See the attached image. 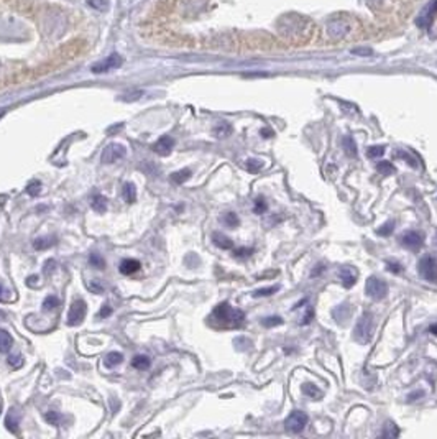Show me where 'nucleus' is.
Returning a JSON list of instances; mask_svg holds the SVG:
<instances>
[{"instance_id": "obj_5", "label": "nucleus", "mask_w": 437, "mask_h": 439, "mask_svg": "<svg viewBox=\"0 0 437 439\" xmlns=\"http://www.w3.org/2000/svg\"><path fill=\"white\" fill-rule=\"evenodd\" d=\"M307 423H309V418H307L306 413H302V411H293L284 419V428L289 433H301L307 426Z\"/></svg>"}, {"instance_id": "obj_8", "label": "nucleus", "mask_w": 437, "mask_h": 439, "mask_svg": "<svg viewBox=\"0 0 437 439\" xmlns=\"http://www.w3.org/2000/svg\"><path fill=\"white\" fill-rule=\"evenodd\" d=\"M122 63H123V59H122L120 54L114 53V54H110L109 58H105L104 61L94 64V66H92V73H95V74H100V73H109L110 69L120 68Z\"/></svg>"}, {"instance_id": "obj_19", "label": "nucleus", "mask_w": 437, "mask_h": 439, "mask_svg": "<svg viewBox=\"0 0 437 439\" xmlns=\"http://www.w3.org/2000/svg\"><path fill=\"white\" fill-rule=\"evenodd\" d=\"M12 344H13L12 336L8 334L7 331L0 329V352H2V354L8 352V350L12 349Z\"/></svg>"}, {"instance_id": "obj_14", "label": "nucleus", "mask_w": 437, "mask_h": 439, "mask_svg": "<svg viewBox=\"0 0 437 439\" xmlns=\"http://www.w3.org/2000/svg\"><path fill=\"white\" fill-rule=\"evenodd\" d=\"M140 262L135 260V258H125V260H122L120 267H118V270H120L122 275H132L135 273V271L140 270Z\"/></svg>"}, {"instance_id": "obj_33", "label": "nucleus", "mask_w": 437, "mask_h": 439, "mask_svg": "<svg viewBox=\"0 0 437 439\" xmlns=\"http://www.w3.org/2000/svg\"><path fill=\"white\" fill-rule=\"evenodd\" d=\"M383 153H385V146H381V145L368 146V150H367L368 158H378V156H381Z\"/></svg>"}, {"instance_id": "obj_44", "label": "nucleus", "mask_w": 437, "mask_h": 439, "mask_svg": "<svg viewBox=\"0 0 437 439\" xmlns=\"http://www.w3.org/2000/svg\"><path fill=\"white\" fill-rule=\"evenodd\" d=\"M388 429H390V431H383V433H381V436H385V438H394V436H398V434H399V429L394 426V424L390 423L388 424Z\"/></svg>"}, {"instance_id": "obj_40", "label": "nucleus", "mask_w": 437, "mask_h": 439, "mask_svg": "<svg viewBox=\"0 0 437 439\" xmlns=\"http://www.w3.org/2000/svg\"><path fill=\"white\" fill-rule=\"evenodd\" d=\"M40 189H41V184L38 181H33V183H30L28 186H26V193H28L30 196H38Z\"/></svg>"}, {"instance_id": "obj_32", "label": "nucleus", "mask_w": 437, "mask_h": 439, "mask_svg": "<svg viewBox=\"0 0 437 439\" xmlns=\"http://www.w3.org/2000/svg\"><path fill=\"white\" fill-rule=\"evenodd\" d=\"M261 168H263V161H260V160H253V158L247 160V170H248V171H250V173L260 171Z\"/></svg>"}, {"instance_id": "obj_27", "label": "nucleus", "mask_w": 437, "mask_h": 439, "mask_svg": "<svg viewBox=\"0 0 437 439\" xmlns=\"http://www.w3.org/2000/svg\"><path fill=\"white\" fill-rule=\"evenodd\" d=\"M59 306V299L54 296V294H49V296L45 298L43 301V311H51V309Z\"/></svg>"}, {"instance_id": "obj_46", "label": "nucleus", "mask_w": 437, "mask_h": 439, "mask_svg": "<svg viewBox=\"0 0 437 439\" xmlns=\"http://www.w3.org/2000/svg\"><path fill=\"white\" fill-rule=\"evenodd\" d=\"M312 317H314V309H312V308H307V313L304 314V317H302L301 324H302V326H304V324H309V322L312 321Z\"/></svg>"}, {"instance_id": "obj_38", "label": "nucleus", "mask_w": 437, "mask_h": 439, "mask_svg": "<svg viewBox=\"0 0 437 439\" xmlns=\"http://www.w3.org/2000/svg\"><path fill=\"white\" fill-rule=\"evenodd\" d=\"M89 5L97 8V10H107L109 8V0H89Z\"/></svg>"}, {"instance_id": "obj_16", "label": "nucleus", "mask_w": 437, "mask_h": 439, "mask_svg": "<svg viewBox=\"0 0 437 439\" xmlns=\"http://www.w3.org/2000/svg\"><path fill=\"white\" fill-rule=\"evenodd\" d=\"M212 242L217 245L219 248H224V250H229V248L233 247V242L230 240L227 235L220 234V232H214L212 234Z\"/></svg>"}, {"instance_id": "obj_35", "label": "nucleus", "mask_w": 437, "mask_h": 439, "mask_svg": "<svg viewBox=\"0 0 437 439\" xmlns=\"http://www.w3.org/2000/svg\"><path fill=\"white\" fill-rule=\"evenodd\" d=\"M230 132H232V128H230V125H227V123H220V125H217V127L214 128V133H215V135H217L219 138L227 137Z\"/></svg>"}, {"instance_id": "obj_22", "label": "nucleus", "mask_w": 437, "mask_h": 439, "mask_svg": "<svg viewBox=\"0 0 437 439\" xmlns=\"http://www.w3.org/2000/svg\"><path fill=\"white\" fill-rule=\"evenodd\" d=\"M122 360H123V355L120 352H110V354L105 355V362L104 364H105V367L112 368V367H115V365L122 364Z\"/></svg>"}, {"instance_id": "obj_29", "label": "nucleus", "mask_w": 437, "mask_h": 439, "mask_svg": "<svg viewBox=\"0 0 437 439\" xmlns=\"http://www.w3.org/2000/svg\"><path fill=\"white\" fill-rule=\"evenodd\" d=\"M279 324H283V319L279 316H270V317H263V319H261V326H265V327H275Z\"/></svg>"}, {"instance_id": "obj_1", "label": "nucleus", "mask_w": 437, "mask_h": 439, "mask_svg": "<svg viewBox=\"0 0 437 439\" xmlns=\"http://www.w3.org/2000/svg\"><path fill=\"white\" fill-rule=\"evenodd\" d=\"M212 317L215 321H219L220 324H224L227 327H238L243 324V321H245V314H243V311L232 308L229 303L219 304V306L214 309Z\"/></svg>"}, {"instance_id": "obj_50", "label": "nucleus", "mask_w": 437, "mask_h": 439, "mask_svg": "<svg viewBox=\"0 0 437 439\" xmlns=\"http://www.w3.org/2000/svg\"><path fill=\"white\" fill-rule=\"evenodd\" d=\"M250 253H253L252 248H240V250L235 252V255L237 257H247V255H250Z\"/></svg>"}, {"instance_id": "obj_15", "label": "nucleus", "mask_w": 437, "mask_h": 439, "mask_svg": "<svg viewBox=\"0 0 437 439\" xmlns=\"http://www.w3.org/2000/svg\"><path fill=\"white\" fill-rule=\"evenodd\" d=\"M5 426L10 433H17L18 426H20V413H18L15 408H12L8 411V415L5 418Z\"/></svg>"}, {"instance_id": "obj_26", "label": "nucleus", "mask_w": 437, "mask_h": 439, "mask_svg": "<svg viewBox=\"0 0 437 439\" xmlns=\"http://www.w3.org/2000/svg\"><path fill=\"white\" fill-rule=\"evenodd\" d=\"M189 176H191V171H189V170H181V171L173 173V174H171V179H173L174 183L183 184L184 181H187V179H189Z\"/></svg>"}, {"instance_id": "obj_52", "label": "nucleus", "mask_w": 437, "mask_h": 439, "mask_svg": "<svg viewBox=\"0 0 437 439\" xmlns=\"http://www.w3.org/2000/svg\"><path fill=\"white\" fill-rule=\"evenodd\" d=\"M353 53H355V54H370L371 51H370V49H355Z\"/></svg>"}, {"instance_id": "obj_11", "label": "nucleus", "mask_w": 437, "mask_h": 439, "mask_svg": "<svg viewBox=\"0 0 437 439\" xmlns=\"http://www.w3.org/2000/svg\"><path fill=\"white\" fill-rule=\"evenodd\" d=\"M437 17V0H432V2L429 3V5H427V8L424 12H422V15H421V18L419 20H417V25H421V26H429L432 22H434V18Z\"/></svg>"}, {"instance_id": "obj_36", "label": "nucleus", "mask_w": 437, "mask_h": 439, "mask_svg": "<svg viewBox=\"0 0 437 439\" xmlns=\"http://www.w3.org/2000/svg\"><path fill=\"white\" fill-rule=\"evenodd\" d=\"M89 263H91L92 267H95V268H104L105 267L104 258L100 257V255H97V253H92V255L89 257Z\"/></svg>"}, {"instance_id": "obj_56", "label": "nucleus", "mask_w": 437, "mask_h": 439, "mask_svg": "<svg viewBox=\"0 0 437 439\" xmlns=\"http://www.w3.org/2000/svg\"><path fill=\"white\" fill-rule=\"evenodd\" d=\"M3 293H5V290H3V286L0 285V299H3V296H2Z\"/></svg>"}, {"instance_id": "obj_48", "label": "nucleus", "mask_w": 437, "mask_h": 439, "mask_svg": "<svg viewBox=\"0 0 437 439\" xmlns=\"http://www.w3.org/2000/svg\"><path fill=\"white\" fill-rule=\"evenodd\" d=\"M110 314H112V308L109 306V304H105V306L100 309V313H99V316L100 317H109Z\"/></svg>"}, {"instance_id": "obj_25", "label": "nucleus", "mask_w": 437, "mask_h": 439, "mask_svg": "<svg viewBox=\"0 0 437 439\" xmlns=\"http://www.w3.org/2000/svg\"><path fill=\"white\" fill-rule=\"evenodd\" d=\"M376 171L385 174V176H388V174H393L394 173V166L390 163V161H380L378 165H376Z\"/></svg>"}, {"instance_id": "obj_23", "label": "nucleus", "mask_w": 437, "mask_h": 439, "mask_svg": "<svg viewBox=\"0 0 437 439\" xmlns=\"http://www.w3.org/2000/svg\"><path fill=\"white\" fill-rule=\"evenodd\" d=\"M342 145L345 148V153H347L348 156H357V145H355V142H353V138L350 135L344 137Z\"/></svg>"}, {"instance_id": "obj_20", "label": "nucleus", "mask_w": 437, "mask_h": 439, "mask_svg": "<svg viewBox=\"0 0 437 439\" xmlns=\"http://www.w3.org/2000/svg\"><path fill=\"white\" fill-rule=\"evenodd\" d=\"M122 196H123V201L125 202H135V199H137L135 186H133L132 183H125L123 184V189H122Z\"/></svg>"}, {"instance_id": "obj_7", "label": "nucleus", "mask_w": 437, "mask_h": 439, "mask_svg": "<svg viewBox=\"0 0 437 439\" xmlns=\"http://www.w3.org/2000/svg\"><path fill=\"white\" fill-rule=\"evenodd\" d=\"M87 311V304L82 301V299H77V301L72 303V306L69 308L68 313V324L69 326H77L84 321Z\"/></svg>"}, {"instance_id": "obj_4", "label": "nucleus", "mask_w": 437, "mask_h": 439, "mask_svg": "<svg viewBox=\"0 0 437 439\" xmlns=\"http://www.w3.org/2000/svg\"><path fill=\"white\" fill-rule=\"evenodd\" d=\"M365 291L370 298L380 301V299H383L386 294H388V286H386L385 281L380 280L378 276H370L365 283Z\"/></svg>"}, {"instance_id": "obj_34", "label": "nucleus", "mask_w": 437, "mask_h": 439, "mask_svg": "<svg viewBox=\"0 0 437 439\" xmlns=\"http://www.w3.org/2000/svg\"><path fill=\"white\" fill-rule=\"evenodd\" d=\"M278 291V286H270V288H260L256 290L255 293H253V296L255 298H261V296H270V294H273Z\"/></svg>"}, {"instance_id": "obj_10", "label": "nucleus", "mask_w": 437, "mask_h": 439, "mask_svg": "<svg viewBox=\"0 0 437 439\" xmlns=\"http://www.w3.org/2000/svg\"><path fill=\"white\" fill-rule=\"evenodd\" d=\"M327 33L332 36V38H335V40L344 38V36L348 33L347 22H344V20H334V22H330L329 26H327Z\"/></svg>"}, {"instance_id": "obj_21", "label": "nucleus", "mask_w": 437, "mask_h": 439, "mask_svg": "<svg viewBox=\"0 0 437 439\" xmlns=\"http://www.w3.org/2000/svg\"><path fill=\"white\" fill-rule=\"evenodd\" d=\"M132 365L135 368H138V370H145V368H148L151 365V360L148 355H135V359L132 360Z\"/></svg>"}, {"instance_id": "obj_57", "label": "nucleus", "mask_w": 437, "mask_h": 439, "mask_svg": "<svg viewBox=\"0 0 437 439\" xmlns=\"http://www.w3.org/2000/svg\"><path fill=\"white\" fill-rule=\"evenodd\" d=\"M3 114H5V110H3V109H2V110H0V119H2V117H3Z\"/></svg>"}, {"instance_id": "obj_28", "label": "nucleus", "mask_w": 437, "mask_h": 439, "mask_svg": "<svg viewBox=\"0 0 437 439\" xmlns=\"http://www.w3.org/2000/svg\"><path fill=\"white\" fill-rule=\"evenodd\" d=\"M53 244H54V242H51V239H48V237H40V239H35L33 247L36 248V250H43V248L51 247Z\"/></svg>"}, {"instance_id": "obj_49", "label": "nucleus", "mask_w": 437, "mask_h": 439, "mask_svg": "<svg viewBox=\"0 0 437 439\" xmlns=\"http://www.w3.org/2000/svg\"><path fill=\"white\" fill-rule=\"evenodd\" d=\"M36 281H40L38 276L31 275V276H28V278H26V285L31 286V288H36V286H38V283H36Z\"/></svg>"}, {"instance_id": "obj_42", "label": "nucleus", "mask_w": 437, "mask_h": 439, "mask_svg": "<svg viewBox=\"0 0 437 439\" xmlns=\"http://www.w3.org/2000/svg\"><path fill=\"white\" fill-rule=\"evenodd\" d=\"M253 211L256 212V214H261V212L266 211V202L263 197H258V199L255 201V207H253Z\"/></svg>"}, {"instance_id": "obj_41", "label": "nucleus", "mask_w": 437, "mask_h": 439, "mask_svg": "<svg viewBox=\"0 0 437 439\" xmlns=\"http://www.w3.org/2000/svg\"><path fill=\"white\" fill-rule=\"evenodd\" d=\"M396 156H398V158H401V160H406L408 165L413 166V168H416V166H417L416 160H414L413 156H409L408 153H404V151H396Z\"/></svg>"}, {"instance_id": "obj_12", "label": "nucleus", "mask_w": 437, "mask_h": 439, "mask_svg": "<svg viewBox=\"0 0 437 439\" xmlns=\"http://www.w3.org/2000/svg\"><path fill=\"white\" fill-rule=\"evenodd\" d=\"M173 146H174V140H173L171 137L164 135V137H161L158 142H156L155 151H156V153H158V155H161V156H166V155L171 153Z\"/></svg>"}, {"instance_id": "obj_6", "label": "nucleus", "mask_w": 437, "mask_h": 439, "mask_svg": "<svg viewBox=\"0 0 437 439\" xmlns=\"http://www.w3.org/2000/svg\"><path fill=\"white\" fill-rule=\"evenodd\" d=\"M125 155H127L125 146L120 145V143H110V145H107L104 148L102 155H100V160L105 165H112L117 160H122Z\"/></svg>"}, {"instance_id": "obj_47", "label": "nucleus", "mask_w": 437, "mask_h": 439, "mask_svg": "<svg viewBox=\"0 0 437 439\" xmlns=\"http://www.w3.org/2000/svg\"><path fill=\"white\" fill-rule=\"evenodd\" d=\"M388 268L391 273H403V267L399 265V263H394V262H388Z\"/></svg>"}, {"instance_id": "obj_58", "label": "nucleus", "mask_w": 437, "mask_h": 439, "mask_svg": "<svg viewBox=\"0 0 437 439\" xmlns=\"http://www.w3.org/2000/svg\"><path fill=\"white\" fill-rule=\"evenodd\" d=\"M0 411H2V405H0Z\"/></svg>"}, {"instance_id": "obj_43", "label": "nucleus", "mask_w": 437, "mask_h": 439, "mask_svg": "<svg viewBox=\"0 0 437 439\" xmlns=\"http://www.w3.org/2000/svg\"><path fill=\"white\" fill-rule=\"evenodd\" d=\"M143 96V91H135L133 94H125L122 96V100H125V102H133V100L140 99V97Z\"/></svg>"}, {"instance_id": "obj_37", "label": "nucleus", "mask_w": 437, "mask_h": 439, "mask_svg": "<svg viewBox=\"0 0 437 439\" xmlns=\"http://www.w3.org/2000/svg\"><path fill=\"white\" fill-rule=\"evenodd\" d=\"M87 288H89L92 293H95V294H100V293H104V286L100 285V281L99 280H92L91 283H87Z\"/></svg>"}, {"instance_id": "obj_17", "label": "nucleus", "mask_w": 437, "mask_h": 439, "mask_svg": "<svg viewBox=\"0 0 437 439\" xmlns=\"http://www.w3.org/2000/svg\"><path fill=\"white\" fill-rule=\"evenodd\" d=\"M332 316H334V319L339 322V324H342V322L345 321V317L350 316V306H348V304H339L337 308H334Z\"/></svg>"}, {"instance_id": "obj_45", "label": "nucleus", "mask_w": 437, "mask_h": 439, "mask_svg": "<svg viewBox=\"0 0 437 439\" xmlns=\"http://www.w3.org/2000/svg\"><path fill=\"white\" fill-rule=\"evenodd\" d=\"M22 364H23V360H22V357L20 355H10V357H8V365H12L13 368H18V367H22Z\"/></svg>"}, {"instance_id": "obj_13", "label": "nucleus", "mask_w": 437, "mask_h": 439, "mask_svg": "<svg viewBox=\"0 0 437 439\" xmlns=\"http://www.w3.org/2000/svg\"><path fill=\"white\" fill-rule=\"evenodd\" d=\"M339 276H340V280H342V285L345 288H352L357 281V273L352 267H342L339 271Z\"/></svg>"}, {"instance_id": "obj_51", "label": "nucleus", "mask_w": 437, "mask_h": 439, "mask_svg": "<svg viewBox=\"0 0 437 439\" xmlns=\"http://www.w3.org/2000/svg\"><path fill=\"white\" fill-rule=\"evenodd\" d=\"M322 271H324V265H317V267H316V270H314V271H312V273H311V276H317V273H319V275H321V273H322Z\"/></svg>"}, {"instance_id": "obj_30", "label": "nucleus", "mask_w": 437, "mask_h": 439, "mask_svg": "<svg viewBox=\"0 0 437 439\" xmlns=\"http://www.w3.org/2000/svg\"><path fill=\"white\" fill-rule=\"evenodd\" d=\"M222 222L227 225V227H237V225H238V217H237L235 212H229V214L224 216Z\"/></svg>"}, {"instance_id": "obj_53", "label": "nucleus", "mask_w": 437, "mask_h": 439, "mask_svg": "<svg viewBox=\"0 0 437 439\" xmlns=\"http://www.w3.org/2000/svg\"><path fill=\"white\" fill-rule=\"evenodd\" d=\"M429 331H431L434 336H437V324H432V326H429Z\"/></svg>"}, {"instance_id": "obj_3", "label": "nucleus", "mask_w": 437, "mask_h": 439, "mask_svg": "<svg viewBox=\"0 0 437 439\" xmlns=\"http://www.w3.org/2000/svg\"><path fill=\"white\" fill-rule=\"evenodd\" d=\"M417 271H419L421 278L431 281V283H437V260L434 257H422L417 263Z\"/></svg>"}, {"instance_id": "obj_2", "label": "nucleus", "mask_w": 437, "mask_h": 439, "mask_svg": "<svg viewBox=\"0 0 437 439\" xmlns=\"http://www.w3.org/2000/svg\"><path fill=\"white\" fill-rule=\"evenodd\" d=\"M373 337V316L371 313H363L353 329V339L358 344H368Z\"/></svg>"}, {"instance_id": "obj_31", "label": "nucleus", "mask_w": 437, "mask_h": 439, "mask_svg": "<svg viewBox=\"0 0 437 439\" xmlns=\"http://www.w3.org/2000/svg\"><path fill=\"white\" fill-rule=\"evenodd\" d=\"M393 229H394V220H388L386 224H383L381 227L376 230V234L378 235H385V237H388V235L393 234Z\"/></svg>"}, {"instance_id": "obj_54", "label": "nucleus", "mask_w": 437, "mask_h": 439, "mask_svg": "<svg viewBox=\"0 0 437 439\" xmlns=\"http://www.w3.org/2000/svg\"><path fill=\"white\" fill-rule=\"evenodd\" d=\"M417 396H422V393H421V391H416V393L409 395V400H414V398H417Z\"/></svg>"}, {"instance_id": "obj_24", "label": "nucleus", "mask_w": 437, "mask_h": 439, "mask_svg": "<svg viewBox=\"0 0 437 439\" xmlns=\"http://www.w3.org/2000/svg\"><path fill=\"white\" fill-rule=\"evenodd\" d=\"M302 393H304L306 396H309V398H321L322 396L319 388L314 387L312 383H304V385H302Z\"/></svg>"}, {"instance_id": "obj_39", "label": "nucleus", "mask_w": 437, "mask_h": 439, "mask_svg": "<svg viewBox=\"0 0 437 439\" xmlns=\"http://www.w3.org/2000/svg\"><path fill=\"white\" fill-rule=\"evenodd\" d=\"M45 419L49 424H59V421H61V416H59L56 411H48V413L45 415Z\"/></svg>"}, {"instance_id": "obj_18", "label": "nucleus", "mask_w": 437, "mask_h": 439, "mask_svg": "<svg viewBox=\"0 0 437 439\" xmlns=\"http://www.w3.org/2000/svg\"><path fill=\"white\" fill-rule=\"evenodd\" d=\"M91 207L95 212L102 214V212H105V209H107V199H105L102 194H94L91 199Z\"/></svg>"}, {"instance_id": "obj_9", "label": "nucleus", "mask_w": 437, "mask_h": 439, "mask_svg": "<svg viewBox=\"0 0 437 439\" xmlns=\"http://www.w3.org/2000/svg\"><path fill=\"white\" fill-rule=\"evenodd\" d=\"M422 242H424V239H422V235L419 232H416V230H409V232L401 235V244H403V247L408 248V250H413V252L419 250L422 247Z\"/></svg>"}, {"instance_id": "obj_55", "label": "nucleus", "mask_w": 437, "mask_h": 439, "mask_svg": "<svg viewBox=\"0 0 437 439\" xmlns=\"http://www.w3.org/2000/svg\"><path fill=\"white\" fill-rule=\"evenodd\" d=\"M5 317H7V314L3 313L2 309H0V321H3V319H5Z\"/></svg>"}]
</instances>
